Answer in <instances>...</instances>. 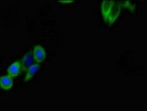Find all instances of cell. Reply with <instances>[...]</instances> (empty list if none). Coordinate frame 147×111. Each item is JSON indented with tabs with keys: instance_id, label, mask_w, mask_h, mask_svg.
Here are the masks:
<instances>
[{
	"instance_id": "obj_6",
	"label": "cell",
	"mask_w": 147,
	"mask_h": 111,
	"mask_svg": "<svg viewBox=\"0 0 147 111\" xmlns=\"http://www.w3.org/2000/svg\"><path fill=\"white\" fill-rule=\"evenodd\" d=\"M40 68H41V65L39 64H34L31 67H30L27 70L26 75H25V77H24V82H28V81L31 79L35 75L38 73Z\"/></svg>"
},
{
	"instance_id": "obj_2",
	"label": "cell",
	"mask_w": 147,
	"mask_h": 111,
	"mask_svg": "<svg viewBox=\"0 0 147 111\" xmlns=\"http://www.w3.org/2000/svg\"><path fill=\"white\" fill-rule=\"evenodd\" d=\"M32 53H33V59L35 62H37L38 64L43 62L46 59V51L42 47V45H37L34 46L32 50Z\"/></svg>"
},
{
	"instance_id": "obj_4",
	"label": "cell",
	"mask_w": 147,
	"mask_h": 111,
	"mask_svg": "<svg viewBox=\"0 0 147 111\" xmlns=\"http://www.w3.org/2000/svg\"><path fill=\"white\" fill-rule=\"evenodd\" d=\"M22 71V68L20 61H16L13 62L7 68V75L12 77V78L17 77L18 76L21 74Z\"/></svg>"
},
{
	"instance_id": "obj_3",
	"label": "cell",
	"mask_w": 147,
	"mask_h": 111,
	"mask_svg": "<svg viewBox=\"0 0 147 111\" xmlns=\"http://www.w3.org/2000/svg\"><path fill=\"white\" fill-rule=\"evenodd\" d=\"M19 61L21 63L22 70H24V71H27V70L36 62L34 59H33L32 51H28L24 56H22V58Z\"/></svg>"
},
{
	"instance_id": "obj_5",
	"label": "cell",
	"mask_w": 147,
	"mask_h": 111,
	"mask_svg": "<svg viewBox=\"0 0 147 111\" xmlns=\"http://www.w3.org/2000/svg\"><path fill=\"white\" fill-rule=\"evenodd\" d=\"M13 86V78L7 75L0 76V87L4 90H9Z\"/></svg>"
},
{
	"instance_id": "obj_1",
	"label": "cell",
	"mask_w": 147,
	"mask_h": 111,
	"mask_svg": "<svg viewBox=\"0 0 147 111\" xmlns=\"http://www.w3.org/2000/svg\"><path fill=\"white\" fill-rule=\"evenodd\" d=\"M120 2L117 1H104L101 5V14L104 21L109 26L115 23L119 17L121 12Z\"/></svg>"
},
{
	"instance_id": "obj_7",
	"label": "cell",
	"mask_w": 147,
	"mask_h": 111,
	"mask_svg": "<svg viewBox=\"0 0 147 111\" xmlns=\"http://www.w3.org/2000/svg\"><path fill=\"white\" fill-rule=\"evenodd\" d=\"M59 2L60 3H72L73 2V1H59Z\"/></svg>"
}]
</instances>
